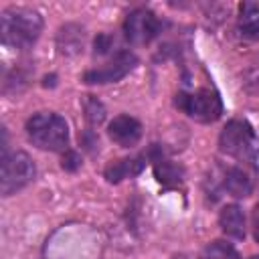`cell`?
Masks as SVG:
<instances>
[{
	"label": "cell",
	"instance_id": "cell-1",
	"mask_svg": "<svg viewBox=\"0 0 259 259\" xmlns=\"http://www.w3.org/2000/svg\"><path fill=\"white\" fill-rule=\"evenodd\" d=\"M42 30V18L36 10L12 6L2 12L0 32L2 42L14 49H30Z\"/></svg>",
	"mask_w": 259,
	"mask_h": 259
},
{
	"label": "cell",
	"instance_id": "cell-7",
	"mask_svg": "<svg viewBox=\"0 0 259 259\" xmlns=\"http://www.w3.org/2000/svg\"><path fill=\"white\" fill-rule=\"evenodd\" d=\"M138 59L134 53L130 51H117L105 65L91 69L83 75V81L89 85H103V83H115L119 79H123L134 67H136Z\"/></svg>",
	"mask_w": 259,
	"mask_h": 259
},
{
	"label": "cell",
	"instance_id": "cell-14",
	"mask_svg": "<svg viewBox=\"0 0 259 259\" xmlns=\"http://www.w3.org/2000/svg\"><path fill=\"white\" fill-rule=\"evenodd\" d=\"M239 30L247 38H259V4L243 2L239 6Z\"/></svg>",
	"mask_w": 259,
	"mask_h": 259
},
{
	"label": "cell",
	"instance_id": "cell-3",
	"mask_svg": "<svg viewBox=\"0 0 259 259\" xmlns=\"http://www.w3.org/2000/svg\"><path fill=\"white\" fill-rule=\"evenodd\" d=\"M219 146H221V152H225V154H229L241 162H247L251 166L255 164V160L259 156L255 132L243 119H233L223 127L221 138H219Z\"/></svg>",
	"mask_w": 259,
	"mask_h": 259
},
{
	"label": "cell",
	"instance_id": "cell-17",
	"mask_svg": "<svg viewBox=\"0 0 259 259\" xmlns=\"http://www.w3.org/2000/svg\"><path fill=\"white\" fill-rule=\"evenodd\" d=\"M81 166V158L77 156V152H71V150H67L65 152V156H63V168L65 170H77Z\"/></svg>",
	"mask_w": 259,
	"mask_h": 259
},
{
	"label": "cell",
	"instance_id": "cell-2",
	"mask_svg": "<svg viewBox=\"0 0 259 259\" xmlns=\"http://www.w3.org/2000/svg\"><path fill=\"white\" fill-rule=\"evenodd\" d=\"M28 140L49 152H67L69 146V125L65 117L53 111H40L26 121Z\"/></svg>",
	"mask_w": 259,
	"mask_h": 259
},
{
	"label": "cell",
	"instance_id": "cell-8",
	"mask_svg": "<svg viewBox=\"0 0 259 259\" xmlns=\"http://www.w3.org/2000/svg\"><path fill=\"white\" fill-rule=\"evenodd\" d=\"M107 134L115 144L130 148V146H136L138 140L142 138V123L132 115H117L109 121Z\"/></svg>",
	"mask_w": 259,
	"mask_h": 259
},
{
	"label": "cell",
	"instance_id": "cell-6",
	"mask_svg": "<svg viewBox=\"0 0 259 259\" xmlns=\"http://www.w3.org/2000/svg\"><path fill=\"white\" fill-rule=\"evenodd\" d=\"M162 30L160 18L148 8H136L123 20V34L132 45H148Z\"/></svg>",
	"mask_w": 259,
	"mask_h": 259
},
{
	"label": "cell",
	"instance_id": "cell-5",
	"mask_svg": "<svg viewBox=\"0 0 259 259\" xmlns=\"http://www.w3.org/2000/svg\"><path fill=\"white\" fill-rule=\"evenodd\" d=\"M176 107L182 109L188 117L204 123L219 119L223 113V101L212 89H196L190 93L182 91L176 95Z\"/></svg>",
	"mask_w": 259,
	"mask_h": 259
},
{
	"label": "cell",
	"instance_id": "cell-18",
	"mask_svg": "<svg viewBox=\"0 0 259 259\" xmlns=\"http://www.w3.org/2000/svg\"><path fill=\"white\" fill-rule=\"evenodd\" d=\"M111 47V36L109 34H97L95 38V55H105Z\"/></svg>",
	"mask_w": 259,
	"mask_h": 259
},
{
	"label": "cell",
	"instance_id": "cell-12",
	"mask_svg": "<svg viewBox=\"0 0 259 259\" xmlns=\"http://www.w3.org/2000/svg\"><path fill=\"white\" fill-rule=\"evenodd\" d=\"M154 174H156L160 184H164V186H178L182 182L184 170L176 162H172V160H168L164 156H156L154 158Z\"/></svg>",
	"mask_w": 259,
	"mask_h": 259
},
{
	"label": "cell",
	"instance_id": "cell-11",
	"mask_svg": "<svg viewBox=\"0 0 259 259\" xmlns=\"http://www.w3.org/2000/svg\"><path fill=\"white\" fill-rule=\"evenodd\" d=\"M219 223H221V229L229 237H233V239H243L245 237V214H243L241 206L227 204L219 214Z\"/></svg>",
	"mask_w": 259,
	"mask_h": 259
},
{
	"label": "cell",
	"instance_id": "cell-10",
	"mask_svg": "<svg viewBox=\"0 0 259 259\" xmlns=\"http://www.w3.org/2000/svg\"><path fill=\"white\" fill-rule=\"evenodd\" d=\"M223 186L227 188L229 194L237 196V198H245L253 192V180L249 178V174L243 168L231 166L225 176H223Z\"/></svg>",
	"mask_w": 259,
	"mask_h": 259
},
{
	"label": "cell",
	"instance_id": "cell-4",
	"mask_svg": "<svg viewBox=\"0 0 259 259\" xmlns=\"http://www.w3.org/2000/svg\"><path fill=\"white\" fill-rule=\"evenodd\" d=\"M34 178V162L26 152H8L2 150V174H0V192L10 196L30 184Z\"/></svg>",
	"mask_w": 259,
	"mask_h": 259
},
{
	"label": "cell",
	"instance_id": "cell-9",
	"mask_svg": "<svg viewBox=\"0 0 259 259\" xmlns=\"http://www.w3.org/2000/svg\"><path fill=\"white\" fill-rule=\"evenodd\" d=\"M146 166V156H130V158H119L113 160L105 166L103 176L107 182H121L123 178H132L136 174H140Z\"/></svg>",
	"mask_w": 259,
	"mask_h": 259
},
{
	"label": "cell",
	"instance_id": "cell-16",
	"mask_svg": "<svg viewBox=\"0 0 259 259\" xmlns=\"http://www.w3.org/2000/svg\"><path fill=\"white\" fill-rule=\"evenodd\" d=\"M83 107H85V117H87V121H89L91 125H97V123L103 121V117H105V107L101 105L99 99L87 95V99L83 101Z\"/></svg>",
	"mask_w": 259,
	"mask_h": 259
},
{
	"label": "cell",
	"instance_id": "cell-13",
	"mask_svg": "<svg viewBox=\"0 0 259 259\" xmlns=\"http://www.w3.org/2000/svg\"><path fill=\"white\" fill-rule=\"evenodd\" d=\"M57 47L61 55H75L83 47V28L79 24H65L57 34Z\"/></svg>",
	"mask_w": 259,
	"mask_h": 259
},
{
	"label": "cell",
	"instance_id": "cell-19",
	"mask_svg": "<svg viewBox=\"0 0 259 259\" xmlns=\"http://www.w3.org/2000/svg\"><path fill=\"white\" fill-rule=\"evenodd\" d=\"M253 235H255V241L259 243V202L253 208Z\"/></svg>",
	"mask_w": 259,
	"mask_h": 259
},
{
	"label": "cell",
	"instance_id": "cell-20",
	"mask_svg": "<svg viewBox=\"0 0 259 259\" xmlns=\"http://www.w3.org/2000/svg\"><path fill=\"white\" fill-rule=\"evenodd\" d=\"M251 259H259V257H251Z\"/></svg>",
	"mask_w": 259,
	"mask_h": 259
},
{
	"label": "cell",
	"instance_id": "cell-15",
	"mask_svg": "<svg viewBox=\"0 0 259 259\" xmlns=\"http://www.w3.org/2000/svg\"><path fill=\"white\" fill-rule=\"evenodd\" d=\"M202 259H241L237 249L225 241H212L204 247Z\"/></svg>",
	"mask_w": 259,
	"mask_h": 259
}]
</instances>
